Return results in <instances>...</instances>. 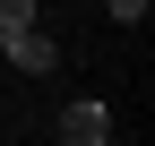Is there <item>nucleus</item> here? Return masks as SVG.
<instances>
[{
	"label": "nucleus",
	"mask_w": 155,
	"mask_h": 146,
	"mask_svg": "<svg viewBox=\"0 0 155 146\" xmlns=\"http://www.w3.org/2000/svg\"><path fill=\"white\" fill-rule=\"evenodd\" d=\"M0 60H17V69H26V78H43V69L61 60V43H52L43 26H17V34H9V52H0Z\"/></svg>",
	"instance_id": "nucleus-1"
},
{
	"label": "nucleus",
	"mask_w": 155,
	"mask_h": 146,
	"mask_svg": "<svg viewBox=\"0 0 155 146\" xmlns=\"http://www.w3.org/2000/svg\"><path fill=\"white\" fill-rule=\"evenodd\" d=\"M61 138L69 146H104L112 138V112H104V103H69V112H61Z\"/></svg>",
	"instance_id": "nucleus-2"
},
{
	"label": "nucleus",
	"mask_w": 155,
	"mask_h": 146,
	"mask_svg": "<svg viewBox=\"0 0 155 146\" xmlns=\"http://www.w3.org/2000/svg\"><path fill=\"white\" fill-rule=\"evenodd\" d=\"M0 26H9V34H17V26H35V0H0Z\"/></svg>",
	"instance_id": "nucleus-3"
},
{
	"label": "nucleus",
	"mask_w": 155,
	"mask_h": 146,
	"mask_svg": "<svg viewBox=\"0 0 155 146\" xmlns=\"http://www.w3.org/2000/svg\"><path fill=\"white\" fill-rule=\"evenodd\" d=\"M147 9H155V0H112V17H121V26H147Z\"/></svg>",
	"instance_id": "nucleus-4"
},
{
	"label": "nucleus",
	"mask_w": 155,
	"mask_h": 146,
	"mask_svg": "<svg viewBox=\"0 0 155 146\" xmlns=\"http://www.w3.org/2000/svg\"><path fill=\"white\" fill-rule=\"evenodd\" d=\"M0 52H9V26H0Z\"/></svg>",
	"instance_id": "nucleus-5"
}]
</instances>
